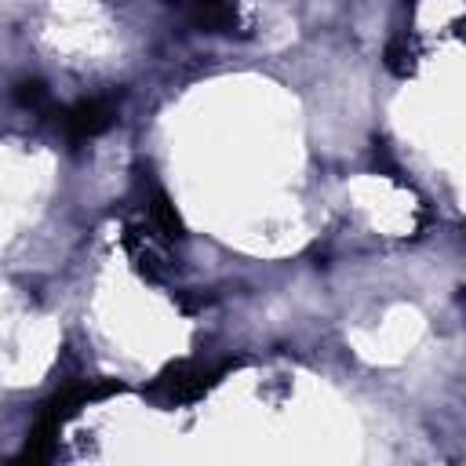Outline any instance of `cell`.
Listing matches in <instances>:
<instances>
[{
    "label": "cell",
    "mask_w": 466,
    "mask_h": 466,
    "mask_svg": "<svg viewBox=\"0 0 466 466\" xmlns=\"http://www.w3.org/2000/svg\"><path fill=\"white\" fill-rule=\"evenodd\" d=\"M233 364H222V368H204V364H171L160 379H157V386H153V393H164V400H171V404H182V400H197L204 390H211L226 371H229Z\"/></svg>",
    "instance_id": "obj_1"
},
{
    "label": "cell",
    "mask_w": 466,
    "mask_h": 466,
    "mask_svg": "<svg viewBox=\"0 0 466 466\" xmlns=\"http://www.w3.org/2000/svg\"><path fill=\"white\" fill-rule=\"evenodd\" d=\"M113 124V106L106 98H80L62 113V127L69 135V142H84L102 135Z\"/></svg>",
    "instance_id": "obj_2"
},
{
    "label": "cell",
    "mask_w": 466,
    "mask_h": 466,
    "mask_svg": "<svg viewBox=\"0 0 466 466\" xmlns=\"http://www.w3.org/2000/svg\"><path fill=\"white\" fill-rule=\"evenodd\" d=\"M58 433H62V422L40 411V415H36V422H33V430H29V437H25V444H22V451L15 455V462H18V466H25V462H29V466L47 462V459L55 455Z\"/></svg>",
    "instance_id": "obj_3"
},
{
    "label": "cell",
    "mask_w": 466,
    "mask_h": 466,
    "mask_svg": "<svg viewBox=\"0 0 466 466\" xmlns=\"http://www.w3.org/2000/svg\"><path fill=\"white\" fill-rule=\"evenodd\" d=\"M186 11L193 18V25L208 29V33H222V29H229L237 22L229 0H186Z\"/></svg>",
    "instance_id": "obj_4"
},
{
    "label": "cell",
    "mask_w": 466,
    "mask_h": 466,
    "mask_svg": "<svg viewBox=\"0 0 466 466\" xmlns=\"http://www.w3.org/2000/svg\"><path fill=\"white\" fill-rule=\"evenodd\" d=\"M149 215H153V222H157V229L167 237V240H178L182 237V218H178V211H175V204L157 189L153 193V204H149Z\"/></svg>",
    "instance_id": "obj_5"
},
{
    "label": "cell",
    "mask_w": 466,
    "mask_h": 466,
    "mask_svg": "<svg viewBox=\"0 0 466 466\" xmlns=\"http://www.w3.org/2000/svg\"><path fill=\"white\" fill-rule=\"evenodd\" d=\"M386 66H390L397 76H408V73H411V66H415V51L408 47L404 36L390 40V47H386Z\"/></svg>",
    "instance_id": "obj_6"
},
{
    "label": "cell",
    "mask_w": 466,
    "mask_h": 466,
    "mask_svg": "<svg viewBox=\"0 0 466 466\" xmlns=\"http://www.w3.org/2000/svg\"><path fill=\"white\" fill-rule=\"evenodd\" d=\"M15 98H18V106H25V109H44V106H47V87H44L40 80H18V84H15Z\"/></svg>",
    "instance_id": "obj_7"
}]
</instances>
